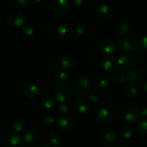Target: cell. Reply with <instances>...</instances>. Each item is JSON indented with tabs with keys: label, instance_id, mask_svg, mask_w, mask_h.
<instances>
[{
	"label": "cell",
	"instance_id": "1",
	"mask_svg": "<svg viewBox=\"0 0 147 147\" xmlns=\"http://www.w3.org/2000/svg\"><path fill=\"white\" fill-rule=\"evenodd\" d=\"M74 90L78 94L83 95L91 90L92 84L90 80L84 76L77 78L74 82Z\"/></svg>",
	"mask_w": 147,
	"mask_h": 147
},
{
	"label": "cell",
	"instance_id": "2",
	"mask_svg": "<svg viewBox=\"0 0 147 147\" xmlns=\"http://www.w3.org/2000/svg\"><path fill=\"white\" fill-rule=\"evenodd\" d=\"M122 115L127 121L134 123L139 119L140 111L138 108L133 105H126L122 108Z\"/></svg>",
	"mask_w": 147,
	"mask_h": 147
},
{
	"label": "cell",
	"instance_id": "3",
	"mask_svg": "<svg viewBox=\"0 0 147 147\" xmlns=\"http://www.w3.org/2000/svg\"><path fill=\"white\" fill-rule=\"evenodd\" d=\"M118 140L117 134L115 131L108 129L102 134L100 137V144L103 147H112Z\"/></svg>",
	"mask_w": 147,
	"mask_h": 147
},
{
	"label": "cell",
	"instance_id": "4",
	"mask_svg": "<svg viewBox=\"0 0 147 147\" xmlns=\"http://www.w3.org/2000/svg\"><path fill=\"white\" fill-rule=\"evenodd\" d=\"M25 16L20 11H14L10 13L7 17V22L10 25L14 27H20L25 22Z\"/></svg>",
	"mask_w": 147,
	"mask_h": 147
},
{
	"label": "cell",
	"instance_id": "5",
	"mask_svg": "<svg viewBox=\"0 0 147 147\" xmlns=\"http://www.w3.org/2000/svg\"><path fill=\"white\" fill-rule=\"evenodd\" d=\"M117 49L120 53H128L133 49L132 38L130 34L122 36L118 40L117 42Z\"/></svg>",
	"mask_w": 147,
	"mask_h": 147
},
{
	"label": "cell",
	"instance_id": "6",
	"mask_svg": "<svg viewBox=\"0 0 147 147\" xmlns=\"http://www.w3.org/2000/svg\"><path fill=\"white\" fill-rule=\"evenodd\" d=\"M144 78V71L139 67H135L130 69L126 73V80L131 84L134 85L139 83Z\"/></svg>",
	"mask_w": 147,
	"mask_h": 147
},
{
	"label": "cell",
	"instance_id": "7",
	"mask_svg": "<svg viewBox=\"0 0 147 147\" xmlns=\"http://www.w3.org/2000/svg\"><path fill=\"white\" fill-rule=\"evenodd\" d=\"M71 7L69 0H53L51 9L56 14H63L69 11Z\"/></svg>",
	"mask_w": 147,
	"mask_h": 147
},
{
	"label": "cell",
	"instance_id": "8",
	"mask_svg": "<svg viewBox=\"0 0 147 147\" xmlns=\"http://www.w3.org/2000/svg\"><path fill=\"white\" fill-rule=\"evenodd\" d=\"M54 96L59 103H65L71 96V90L66 86H60L55 90Z\"/></svg>",
	"mask_w": 147,
	"mask_h": 147
},
{
	"label": "cell",
	"instance_id": "9",
	"mask_svg": "<svg viewBox=\"0 0 147 147\" xmlns=\"http://www.w3.org/2000/svg\"><path fill=\"white\" fill-rule=\"evenodd\" d=\"M73 27L69 23H62L58 27L56 33L58 36L62 40H67L71 38L74 34Z\"/></svg>",
	"mask_w": 147,
	"mask_h": 147
},
{
	"label": "cell",
	"instance_id": "10",
	"mask_svg": "<svg viewBox=\"0 0 147 147\" xmlns=\"http://www.w3.org/2000/svg\"><path fill=\"white\" fill-rule=\"evenodd\" d=\"M56 125L61 131L67 132L72 129L74 126V122L69 116L66 115H62L58 118L56 121Z\"/></svg>",
	"mask_w": 147,
	"mask_h": 147
},
{
	"label": "cell",
	"instance_id": "11",
	"mask_svg": "<svg viewBox=\"0 0 147 147\" xmlns=\"http://www.w3.org/2000/svg\"><path fill=\"white\" fill-rule=\"evenodd\" d=\"M117 63L120 69L122 70H128L131 68L133 65L134 58L131 53H124L120 56Z\"/></svg>",
	"mask_w": 147,
	"mask_h": 147
},
{
	"label": "cell",
	"instance_id": "12",
	"mask_svg": "<svg viewBox=\"0 0 147 147\" xmlns=\"http://www.w3.org/2000/svg\"><path fill=\"white\" fill-rule=\"evenodd\" d=\"M113 115L112 112L106 109H102L96 113V120L102 124H108L112 121Z\"/></svg>",
	"mask_w": 147,
	"mask_h": 147
},
{
	"label": "cell",
	"instance_id": "13",
	"mask_svg": "<svg viewBox=\"0 0 147 147\" xmlns=\"http://www.w3.org/2000/svg\"><path fill=\"white\" fill-rule=\"evenodd\" d=\"M117 48V43L112 39L105 40L99 46L101 53L105 55L112 54Z\"/></svg>",
	"mask_w": 147,
	"mask_h": 147
},
{
	"label": "cell",
	"instance_id": "14",
	"mask_svg": "<svg viewBox=\"0 0 147 147\" xmlns=\"http://www.w3.org/2000/svg\"><path fill=\"white\" fill-rule=\"evenodd\" d=\"M40 88L38 86L33 83L27 85L23 88V95L29 99L36 98L40 96Z\"/></svg>",
	"mask_w": 147,
	"mask_h": 147
},
{
	"label": "cell",
	"instance_id": "15",
	"mask_svg": "<svg viewBox=\"0 0 147 147\" xmlns=\"http://www.w3.org/2000/svg\"><path fill=\"white\" fill-rule=\"evenodd\" d=\"M75 108L80 113H86L90 109V103L86 98L84 97H78L75 99Z\"/></svg>",
	"mask_w": 147,
	"mask_h": 147
},
{
	"label": "cell",
	"instance_id": "16",
	"mask_svg": "<svg viewBox=\"0 0 147 147\" xmlns=\"http://www.w3.org/2000/svg\"><path fill=\"white\" fill-rule=\"evenodd\" d=\"M101 67L105 73H112L116 68V62L111 56H106L101 60Z\"/></svg>",
	"mask_w": 147,
	"mask_h": 147
},
{
	"label": "cell",
	"instance_id": "17",
	"mask_svg": "<svg viewBox=\"0 0 147 147\" xmlns=\"http://www.w3.org/2000/svg\"><path fill=\"white\" fill-rule=\"evenodd\" d=\"M113 14L112 8L107 4H102L97 9V15L102 20H108Z\"/></svg>",
	"mask_w": 147,
	"mask_h": 147
},
{
	"label": "cell",
	"instance_id": "18",
	"mask_svg": "<svg viewBox=\"0 0 147 147\" xmlns=\"http://www.w3.org/2000/svg\"><path fill=\"white\" fill-rule=\"evenodd\" d=\"M23 140L20 135L12 133L8 136L7 140V147H22Z\"/></svg>",
	"mask_w": 147,
	"mask_h": 147
},
{
	"label": "cell",
	"instance_id": "19",
	"mask_svg": "<svg viewBox=\"0 0 147 147\" xmlns=\"http://www.w3.org/2000/svg\"><path fill=\"white\" fill-rule=\"evenodd\" d=\"M61 65L65 70H72L76 66V60L70 55H64L61 58Z\"/></svg>",
	"mask_w": 147,
	"mask_h": 147
},
{
	"label": "cell",
	"instance_id": "20",
	"mask_svg": "<svg viewBox=\"0 0 147 147\" xmlns=\"http://www.w3.org/2000/svg\"><path fill=\"white\" fill-rule=\"evenodd\" d=\"M131 31V27L128 23L125 22H119L117 23L115 26V32L120 36H125L129 34V32Z\"/></svg>",
	"mask_w": 147,
	"mask_h": 147
},
{
	"label": "cell",
	"instance_id": "21",
	"mask_svg": "<svg viewBox=\"0 0 147 147\" xmlns=\"http://www.w3.org/2000/svg\"><path fill=\"white\" fill-rule=\"evenodd\" d=\"M109 87V81L104 78H99L93 83V88L99 92L105 91Z\"/></svg>",
	"mask_w": 147,
	"mask_h": 147
},
{
	"label": "cell",
	"instance_id": "22",
	"mask_svg": "<svg viewBox=\"0 0 147 147\" xmlns=\"http://www.w3.org/2000/svg\"><path fill=\"white\" fill-rule=\"evenodd\" d=\"M23 138L29 144H35L37 140V134L35 131L32 129H27L23 132Z\"/></svg>",
	"mask_w": 147,
	"mask_h": 147
},
{
	"label": "cell",
	"instance_id": "23",
	"mask_svg": "<svg viewBox=\"0 0 147 147\" xmlns=\"http://www.w3.org/2000/svg\"><path fill=\"white\" fill-rule=\"evenodd\" d=\"M134 48L138 53L147 52V37H141L136 39L134 42Z\"/></svg>",
	"mask_w": 147,
	"mask_h": 147
},
{
	"label": "cell",
	"instance_id": "24",
	"mask_svg": "<svg viewBox=\"0 0 147 147\" xmlns=\"http://www.w3.org/2000/svg\"><path fill=\"white\" fill-rule=\"evenodd\" d=\"M113 79L117 84L125 85L127 83L126 73L121 69H115L113 74Z\"/></svg>",
	"mask_w": 147,
	"mask_h": 147
},
{
	"label": "cell",
	"instance_id": "25",
	"mask_svg": "<svg viewBox=\"0 0 147 147\" xmlns=\"http://www.w3.org/2000/svg\"><path fill=\"white\" fill-rule=\"evenodd\" d=\"M125 95L128 96L129 98L134 99L137 97L138 94V88L134 85H125V88H124Z\"/></svg>",
	"mask_w": 147,
	"mask_h": 147
},
{
	"label": "cell",
	"instance_id": "26",
	"mask_svg": "<svg viewBox=\"0 0 147 147\" xmlns=\"http://www.w3.org/2000/svg\"><path fill=\"white\" fill-rule=\"evenodd\" d=\"M40 105H41V107L43 109H46V110H50V109H53L56 106V100L53 98L46 96V97L42 98Z\"/></svg>",
	"mask_w": 147,
	"mask_h": 147
},
{
	"label": "cell",
	"instance_id": "27",
	"mask_svg": "<svg viewBox=\"0 0 147 147\" xmlns=\"http://www.w3.org/2000/svg\"><path fill=\"white\" fill-rule=\"evenodd\" d=\"M48 142L49 144L53 147H59L61 145V138L59 134L55 132L50 133L48 136Z\"/></svg>",
	"mask_w": 147,
	"mask_h": 147
},
{
	"label": "cell",
	"instance_id": "28",
	"mask_svg": "<svg viewBox=\"0 0 147 147\" xmlns=\"http://www.w3.org/2000/svg\"><path fill=\"white\" fill-rule=\"evenodd\" d=\"M55 80L59 84L64 85L69 81V76L63 70H59L55 74Z\"/></svg>",
	"mask_w": 147,
	"mask_h": 147
},
{
	"label": "cell",
	"instance_id": "29",
	"mask_svg": "<svg viewBox=\"0 0 147 147\" xmlns=\"http://www.w3.org/2000/svg\"><path fill=\"white\" fill-rule=\"evenodd\" d=\"M133 129L130 126H124L120 131V135L123 139H130L133 136Z\"/></svg>",
	"mask_w": 147,
	"mask_h": 147
},
{
	"label": "cell",
	"instance_id": "30",
	"mask_svg": "<svg viewBox=\"0 0 147 147\" xmlns=\"http://www.w3.org/2000/svg\"><path fill=\"white\" fill-rule=\"evenodd\" d=\"M24 127H25V123L24 121L19 119L14 122L12 128L13 131H14L15 133H20L24 130Z\"/></svg>",
	"mask_w": 147,
	"mask_h": 147
},
{
	"label": "cell",
	"instance_id": "31",
	"mask_svg": "<svg viewBox=\"0 0 147 147\" xmlns=\"http://www.w3.org/2000/svg\"><path fill=\"white\" fill-rule=\"evenodd\" d=\"M136 129L138 133L141 134H147V121L140 120L136 124Z\"/></svg>",
	"mask_w": 147,
	"mask_h": 147
},
{
	"label": "cell",
	"instance_id": "32",
	"mask_svg": "<svg viewBox=\"0 0 147 147\" xmlns=\"http://www.w3.org/2000/svg\"><path fill=\"white\" fill-rule=\"evenodd\" d=\"M33 28L30 25H25L22 30V34L25 39H29L33 35Z\"/></svg>",
	"mask_w": 147,
	"mask_h": 147
},
{
	"label": "cell",
	"instance_id": "33",
	"mask_svg": "<svg viewBox=\"0 0 147 147\" xmlns=\"http://www.w3.org/2000/svg\"><path fill=\"white\" fill-rule=\"evenodd\" d=\"M42 123L44 126L48 128L52 127L55 123V119L53 116H47L44 117L42 120Z\"/></svg>",
	"mask_w": 147,
	"mask_h": 147
},
{
	"label": "cell",
	"instance_id": "34",
	"mask_svg": "<svg viewBox=\"0 0 147 147\" xmlns=\"http://www.w3.org/2000/svg\"><path fill=\"white\" fill-rule=\"evenodd\" d=\"M87 93L89 100H90L92 103H97V102L99 100V94H98L97 92L93 91V90H89Z\"/></svg>",
	"mask_w": 147,
	"mask_h": 147
},
{
	"label": "cell",
	"instance_id": "35",
	"mask_svg": "<svg viewBox=\"0 0 147 147\" xmlns=\"http://www.w3.org/2000/svg\"><path fill=\"white\" fill-rule=\"evenodd\" d=\"M56 109H57V111L59 113H60V114H65L68 111V106L65 104L64 103H59Z\"/></svg>",
	"mask_w": 147,
	"mask_h": 147
},
{
	"label": "cell",
	"instance_id": "36",
	"mask_svg": "<svg viewBox=\"0 0 147 147\" xmlns=\"http://www.w3.org/2000/svg\"><path fill=\"white\" fill-rule=\"evenodd\" d=\"M74 31L77 35H84L86 33V29L84 25H77L75 27Z\"/></svg>",
	"mask_w": 147,
	"mask_h": 147
},
{
	"label": "cell",
	"instance_id": "37",
	"mask_svg": "<svg viewBox=\"0 0 147 147\" xmlns=\"http://www.w3.org/2000/svg\"><path fill=\"white\" fill-rule=\"evenodd\" d=\"M16 1L22 7H26L29 4V0H16Z\"/></svg>",
	"mask_w": 147,
	"mask_h": 147
},
{
	"label": "cell",
	"instance_id": "38",
	"mask_svg": "<svg viewBox=\"0 0 147 147\" xmlns=\"http://www.w3.org/2000/svg\"><path fill=\"white\" fill-rule=\"evenodd\" d=\"M140 115L144 120H147V108H144L140 112Z\"/></svg>",
	"mask_w": 147,
	"mask_h": 147
},
{
	"label": "cell",
	"instance_id": "39",
	"mask_svg": "<svg viewBox=\"0 0 147 147\" xmlns=\"http://www.w3.org/2000/svg\"><path fill=\"white\" fill-rule=\"evenodd\" d=\"M84 1V0H71V2L73 5H74L75 7H80V6L83 4Z\"/></svg>",
	"mask_w": 147,
	"mask_h": 147
},
{
	"label": "cell",
	"instance_id": "40",
	"mask_svg": "<svg viewBox=\"0 0 147 147\" xmlns=\"http://www.w3.org/2000/svg\"><path fill=\"white\" fill-rule=\"evenodd\" d=\"M142 88L145 90L146 92H147V80L144 81L142 83Z\"/></svg>",
	"mask_w": 147,
	"mask_h": 147
},
{
	"label": "cell",
	"instance_id": "41",
	"mask_svg": "<svg viewBox=\"0 0 147 147\" xmlns=\"http://www.w3.org/2000/svg\"><path fill=\"white\" fill-rule=\"evenodd\" d=\"M41 1L42 0H31V2L33 3V4H39Z\"/></svg>",
	"mask_w": 147,
	"mask_h": 147
},
{
	"label": "cell",
	"instance_id": "42",
	"mask_svg": "<svg viewBox=\"0 0 147 147\" xmlns=\"http://www.w3.org/2000/svg\"><path fill=\"white\" fill-rule=\"evenodd\" d=\"M39 147H50V146H48V145H46V144H43V145H40Z\"/></svg>",
	"mask_w": 147,
	"mask_h": 147
},
{
	"label": "cell",
	"instance_id": "43",
	"mask_svg": "<svg viewBox=\"0 0 147 147\" xmlns=\"http://www.w3.org/2000/svg\"><path fill=\"white\" fill-rule=\"evenodd\" d=\"M145 70H146V73L147 74V64L146 65V67H145Z\"/></svg>",
	"mask_w": 147,
	"mask_h": 147
},
{
	"label": "cell",
	"instance_id": "44",
	"mask_svg": "<svg viewBox=\"0 0 147 147\" xmlns=\"http://www.w3.org/2000/svg\"><path fill=\"white\" fill-rule=\"evenodd\" d=\"M26 147H34V146H26Z\"/></svg>",
	"mask_w": 147,
	"mask_h": 147
}]
</instances>
